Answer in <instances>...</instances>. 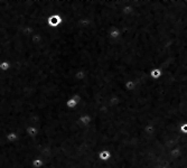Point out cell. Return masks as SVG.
Listing matches in <instances>:
<instances>
[{
    "instance_id": "6da1fadb",
    "label": "cell",
    "mask_w": 187,
    "mask_h": 168,
    "mask_svg": "<svg viewBox=\"0 0 187 168\" xmlns=\"http://www.w3.org/2000/svg\"><path fill=\"white\" fill-rule=\"evenodd\" d=\"M119 61H123V59H121L120 57H115V62H114L115 75H117V78H118L119 80H121V78H119V75H118V73H119V72H118V62H119ZM121 81H122V80H121ZM122 82H125V81H122ZM118 85H123V84H122V83H117V84H115V87H114L115 94H117V87H118ZM119 101H120V100H119ZM118 104H119V103H118ZM118 104H117V107H115V108H117V109H115V112H117V114H118V116H119V120H120V116H119V112H118Z\"/></svg>"
},
{
    "instance_id": "7a4b0ae2",
    "label": "cell",
    "mask_w": 187,
    "mask_h": 168,
    "mask_svg": "<svg viewBox=\"0 0 187 168\" xmlns=\"http://www.w3.org/2000/svg\"><path fill=\"white\" fill-rule=\"evenodd\" d=\"M149 75H150V78H152V80L157 81V80L161 78V76H163V71H161L159 67H155V68H152V70L150 71Z\"/></svg>"
},
{
    "instance_id": "3957f363",
    "label": "cell",
    "mask_w": 187,
    "mask_h": 168,
    "mask_svg": "<svg viewBox=\"0 0 187 168\" xmlns=\"http://www.w3.org/2000/svg\"><path fill=\"white\" fill-rule=\"evenodd\" d=\"M123 87H125V90L127 91V92H132V91L136 90L137 83H136V81H133V80H128V81L125 82Z\"/></svg>"
},
{
    "instance_id": "277c9868",
    "label": "cell",
    "mask_w": 187,
    "mask_h": 168,
    "mask_svg": "<svg viewBox=\"0 0 187 168\" xmlns=\"http://www.w3.org/2000/svg\"><path fill=\"white\" fill-rule=\"evenodd\" d=\"M59 23H62V19H61V17L59 16H52L50 17V25L52 26H57Z\"/></svg>"
},
{
    "instance_id": "5b68a950",
    "label": "cell",
    "mask_w": 187,
    "mask_h": 168,
    "mask_svg": "<svg viewBox=\"0 0 187 168\" xmlns=\"http://www.w3.org/2000/svg\"><path fill=\"white\" fill-rule=\"evenodd\" d=\"M179 131H181L183 135H187V122L181 123V126H179Z\"/></svg>"
},
{
    "instance_id": "8992f818",
    "label": "cell",
    "mask_w": 187,
    "mask_h": 168,
    "mask_svg": "<svg viewBox=\"0 0 187 168\" xmlns=\"http://www.w3.org/2000/svg\"><path fill=\"white\" fill-rule=\"evenodd\" d=\"M75 104H76L75 99H71V100L67 102V107H69V108H74V107H75Z\"/></svg>"
},
{
    "instance_id": "52a82bcc",
    "label": "cell",
    "mask_w": 187,
    "mask_h": 168,
    "mask_svg": "<svg viewBox=\"0 0 187 168\" xmlns=\"http://www.w3.org/2000/svg\"><path fill=\"white\" fill-rule=\"evenodd\" d=\"M115 57H119V56H117V55H114V62H115ZM122 59V58H121ZM129 63V62H128ZM113 65H114V63H113ZM114 74H115V66H114ZM115 76H117V75H115ZM120 81H121V80H120Z\"/></svg>"
}]
</instances>
